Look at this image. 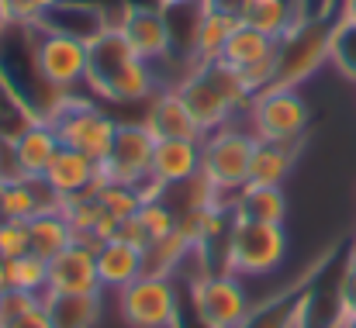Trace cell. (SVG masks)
Listing matches in <instances>:
<instances>
[{
  "mask_svg": "<svg viewBox=\"0 0 356 328\" xmlns=\"http://www.w3.org/2000/svg\"><path fill=\"white\" fill-rule=\"evenodd\" d=\"M87 87L115 104H131L152 94L156 87V66L145 63L111 24L101 38L90 42V59H87Z\"/></svg>",
  "mask_w": 356,
  "mask_h": 328,
  "instance_id": "obj_1",
  "label": "cell"
},
{
  "mask_svg": "<svg viewBox=\"0 0 356 328\" xmlns=\"http://www.w3.org/2000/svg\"><path fill=\"white\" fill-rule=\"evenodd\" d=\"M177 90H180L184 104L191 110V117L197 121L201 135L236 121L238 110H245L249 101H252V94L242 83V76L236 69H229L222 59L187 66V73L180 76Z\"/></svg>",
  "mask_w": 356,
  "mask_h": 328,
  "instance_id": "obj_2",
  "label": "cell"
},
{
  "mask_svg": "<svg viewBox=\"0 0 356 328\" xmlns=\"http://www.w3.org/2000/svg\"><path fill=\"white\" fill-rule=\"evenodd\" d=\"M252 149H256V135L249 128H238L236 121H229L201 138V177L211 183V190L218 197H229V201H222L225 208L232 204V194L242 190L249 180Z\"/></svg>",
  "mask_w": 356,
  "mask_h": 328,
  "instance_id": "obj_3",
  "label": "cell"
},
{
  "mask_svg": "<svg viewBox=\"0 0 356 328\" xmlns=\"http://www.w3.org/2000/svg\"><path fill=\"white\" fill-rule=\"evenodd\" d=\"M287 256V231L284 224H263V221H229L222 270H232L236 277H270Z\"/></svg>",
  "mask_w": 356,
  "mask_h": 328,
  "instance_id": "obj_4",
  "label": "cell"
},
{
  "mask_svg": "<svg viewBox=\"0 0 356 328\" xmlns=\"http://www.w3.org/2000/svg\"><path fill=\"white\" fill-rule=\"evenodd\" d=\"M59 135V145L76 149L97 163H104V156L111 152V142L118 135V121L104 108L73 97V94H59V101L52 104V110L45 114Z\"/></svg>",
  "mask_w": 356,
  "mask_h": 328,
  "instance_id": "obj_5",
  "label": "cell"
},
{
  "mask_svg": "<svg viewBox=\"0 0 356 328\" xmlns=\"http://www.w3.org/2000/svg\"><path fill=\"white\" fill-rule=\"evenodd\" d=\"M35 42H31V63L38 80L56 90V94H73L80 83H87V59H90V45L63 35V31H49L42 24L31 28Z\"/></svg>",
  "mask_w": 356,
  "mask_h": 328,
  "instance_id": "obj_6",
  "label": "cell"
},
{
  "mask_svg": "<svg viewBox=\"0 0 356 328\" xmlns=\"http://www.w3.org/2000/svg\"><path fill=\"white\" fill-rule=\"evenodd\" d=\"M245 121L259 142L298 145L301 135L308 131L312 110L305 104V97L298 94V87H266V90L252 94V101L245 108Z\"/></svg>",
  "mask_w": 356,
  "mask_h": 328,
  "instance_id": "obj_7",
  "label": "cell"
},
{
  "mask_svg": "<svg viewBox=\"0 0 356 328\" xmlns=\"http://www.w3.org/2000/svg\"><path fill=\"white\" fill-rule=\"evenodd\" d=\"M191 308L208 328H242L252 315L242 277L232 270H211L201 280H191Z\"/></svg>",
  "mask_w": 356,
  "mask_h": 328,
  "instance_id": "obj_8",
  "label": "cell"
},
{
  "mask_svg": "<svg viewBox=\"0 0 356 328\" xmlns=\"http://www.w3.org/2000/svg\"><path fill=\"white\" fill-rule=\"evenodd\" d=\"M118 311L128 328H177L180 294L170 277H138L118 290Z\"/></svg>",
  "mask_w": 356,
  "mask_h": 328,
  "instance_id": "obj_9",
  "label": "cell"
},
{
  "mask_svg": "<svg viewBox=\"0 0 356 328\" xmlns=\"http://www.w3.org/2000/svg\"><path fill=\"white\" fill-rule=\"evenodd\" d=\"M329 35L332 24L305 21L277 42V76L273 87H301L329 63Z\"/></svg>",
  "mask_w": 356,
  "mask_h": 328,
  "instance_id": "obj_10",
  "label": "cell"
},
{
  "mask_svg": "<svg viewBox=\"0 0 356 328\" xmlns=\"http://www.w3.org/2000/svg\"><path fill=\"white\" fill-rule=\"evenodd\" d=\"M218 59L242 76L249 94H259V90L273 87V76H277V38L238 24Z\"/></svg>",
  "mask_w": 356,
  "mask_h": 328,
  "instance_id": "obj_11",
  "label": "cell"
},
{
  "mask_svg": "<svg viewBox=\"0 0 356 328\" xmlns=\"http://www.w3.org/2000/svg\"><path fill=\"white\" fill-rule=\"evenodd\" d=\"M152 152H156V135L145 128V121H131L118 124V135L111 142V152L104 156L101 170L104 180H118V183H138L142 177L152 173Z\"/></svg>",
  "mask_w": 356,
  "mask_h": 328,
  "instance_id": "obj_12",
  "label": "cell"
},
{
  "mask_svg": "<svg viewBox=\"0 0 356 328\" xmlns=\"http://www.w3.org/2000/svg\"><path fill=\"white\" fill-rule=\"evenodd\" d=\"M118 31L124 35V42L152 66H159L163 59L173 56V31L166 21L163 7H145V3H128L118 21Z\"/></svg>",
  "mask_w": 356,
  "mask_h": 328,
  "instance_id": "obj_13",
  "label": "cell"
},
{
  "mask_svg": "<svg viewBox=\"0 0 356 328\" xmlns=\"http://www.w3.org/2000/svg\"><path fill=\"white\" fill-rule=\"evenodd\" d=\"M7 145H10V166H14L10 177H45L52 156L59 152V135L49 117H28Z\"/></svg>",
  "mask_w": 356,
  "mask_h": 328,
  "instance_id": "obj_14",
  "label": "cell"
},
{
  "mask_svg": "<svg viewBox=\"0 0 356 328\" xmlns=\"http://www.w3.org/2000/svg\"><path fill=\"white\" fill-rule=\"evenodd\" d=\"M94 245L73 242L56 259H49V290L45 294H101Z\"/></svg>",
  "mask_w": 356,
  "mask_h": 328,
  "instance_id": "obj_15",
  "label": "cell"
},
{
  "mask_svg": "<svg viewBox=\"0 0 356 328\" xmlns=\"http://www.w3.org/2000/svg\"><path fill=\"white\" fill-rule=\"evenodd\" d=\"M45 183L63 197V201H73V197H90L97 194V187L104 183V170L97 159L76 152V149H66L59 145V152L52 156L49 170H45Z\"/></svg>",
  "mask_w": 356,
  "mask_h": 328,
  "instance_id": "obj_16",
  "label": "cell"
},
{
  "mask_svg": "<svg viewBox=\"0 0 356 328\" xmlns=\"http://www.w3.org/2000/svg\"><path fill=\"white\" fill-rule=\"evenodd\" d=\"M152 177L170 187H180L201 177V138H156Z\"/></svg>",
  "mask_w": 356,
  "mask_h": 328,
  "instance_id": "obj_17",
  "label": "cell"
},
{
  "mask_svg": "<svg viewBox=\"0 0 356 328\" xmlns=\"http://www.w3.org/2000/svg\"><path fill=\"white\" fill-rule=\"evenodd\" d=\"M238 21L252 31H263L270 38H284L287 31H294L298 24L308 21L301 0H242L238 7Z\"/></svg>",
  "mask_w": 356,
  "mask_h": 328,
  "instance_id": "obj_18",
  "label": "cell"
},
{
  "mask_svg": "<svg viewBox=\"0 0 356 328\" xmlns=\"http://www.w3.org/2000/svg\"><path fill=\"white\" fill-rule=\"evenodd\" d=\"M145 128H149L156 138H204L177 87H166V90L149 104Z\"/></svg>",
  "mask_w": 356,
  "mask_h": 328,
  "instance_id": "obj_19",
  "label": "cell"
},
{
  "mask_svg": "<svg viewBox=\"0 0 356 328\" xmlns=\"http://www.w3.org/2000/svg\"><path fill=\"white\" fill-rule=\"evenodd\" d=\"M63 197L45 183V177H10L7 187V218L31 221L49 211H63Z\"/></svg>",
  "mask_w": 356,
  "mask_h": 328,
  "instance_id": "obj_20",
  "label": "cell"
},
{
  "mask_svg": "<svg viewBox=\"0 0 356 328\" xmlns=\"http://www.w3.org/2000/svg\"><path fill=\"white\" fill-rule=\"evenodd\" d=\"M97 256V277H101V287L104 290H115L128 287L131 280L142 277V249L121 242V238H108L94 249Z\"/></svg>",
  "mask_w": 356,
  "mask_h": 328,
  "instance_id": "obj_21",
  "label": "cell"
},
{
  "mask_svg": "<svg viewBox=\"0 0 356 328\" xmlns=\"http://www.w3.org/2000/svg\"><path fill=\"white\" fill-rule=\"evenodd\" d=\"M238 24H242L238 14L201 3V17H197V28H194V45H191V66L194 63H215Z\"/></svg>",
  "mask_w": 356,
  "mask_h": 328,
  "instance_id": "obj_22",
  "label": "cell"
},
{
  "mask_svg": "<svg viewBox=\"0 0 356 328\" xmlns=\"http://www.w3.org/2000/svg\"><path fill=\"white\" fill-rule=\"evenodd\" d=\"M229 211H232V218L263 221V224H284V218H287V197H284L280 187H256V183H245L242 190L232 194Z\"/></svg>",
  "mask_w": 356,
  "mask_h": 328,
  "instance_id": "obj_23",
  "label": "cell"
},
{
  "mask_svg": "<svg viewBox=\"0 0 356 328\" xmlns=\"http://www.w3.org/2000/svg\"><path fill=\"white\" fill-rule=\"evenodd\" d=\"M42 304L52 328H97L104 311L101 294H45Z\"/></svg>",
  "mask_w": 356,
  "mask_h": 328,
  "instance_id": "obj_24",
  "label": "cell"
},
{
  "mask_svg": "<svg viewBox=\"0 0 356 328\" xmlns=\"http://www.w3.org/2000/svg\"><path fill=\"white\" fill-rule=\"evenodd\" d=\"M294 159H298V145H287V142H259V138H256V149H252V159H249V180H245V183L280 187V183L291 177Z\"/></svg>",
  "mask_w": 356,
  "mask_h": 328,
  "instance_id": "obj_25",
  "label": "cell"
},
{
  "mask_svg": "<svg viewBox=\"0 0 356 328\" xmlns=\"http://www.w3.org/2000/svg\"><path fill=\"white\" fill-rule=\"evenodd\" d=\"M191 252H194V245L173 228L170 235H159V238H152L142 249V273L145 277H170V280H177L184 263L191 259Z\"/></svg>",
  "mask_w": 356,
  "mask_h": 328,
  "instance_id": "obj_26",
  "label": "cell"
},
{
  "mask_svg": "<svg viewBox=\"0 0 356 328\" xmlns=\"http://www.w3.org/2000/svg\"><path fill=\"white\" fill-rule=\"evenodd\" d=\"M76 235H73V224L66 221L63 211H49V215H38V218L28 221V252L38 256V259H56L66 245H73Z\"/></svg>",
  "mask_w": 356,
  "mask_h": 328,
  "instance_id": "obj_27",
  "label": "cell"
},
{
  "mask_svg": "<svg viewBox=\"0 0 356 328\" xmlns=\"http://www.w3.org/2000/svg\"><path fill=\"white\" fill-rule=\"evenodd\" d=\"M0 290H28V294L45 297V290H49V263L31 256V252H24L17 259H7Z\"/></svg>",
  "mask_w": 356,
  "mask_h": 328,
  "instance_id": "obj_28",
  "label": "cell"
},
{
  "mask_svg": "<svg viewBox=\"0 0 356 328\" xmlns=\"http://www.w3.org/2000/svg\"><path fill=\"white\" fill-rule=\"evenodd\" d=\"M329 63L356 83V21L339 17L332 24V35H329Z\"/></svg>",
  "mask_w": 356,
  "mask_h": 328,
  "instance_id": "obj_29",
  "label": "cell"
},
{
  "mask_svg": "<svg viewBox=\"0 0 356 328\" xmlns=\"http://www.w3.org/2000/svg\"><path fill=\"white\" fill-rule=\"evenodd\" d=\"M97 201L104 204V211H108L111 218H118V221L138 215V208H142L135 187H131V183H118V180H104V183L97 187Z\"/></svg>",
  "mask_w": 356,
  "mask_h": 328,
  "instance_id": "obj_30",
  "label": "cell"
},
{
  "mask_svg": "<svg viewBox=\"0 0 356 328\" xmlns=\"http://www.w3.org/2000/svg\"><path fill=\"white\" fill-rule=\"evenodd\" d=\"M138 221L149 231V238H159V235H170L177 228V211L166 201H149L138 208Z\"/></svg>",
  "mask_w": 356,
  "mask_h": 328,
  "instance_id": "obj_31",
  "label": "cell"
},
{
  "mask_svg": "<svg viewBox=\"0 0 356 328\" xmlns=\"http://www.w3.org/2000/svg\"><path fill=\"white\" fill-rule=\"evenodd\" d=\"M28 252V221L3 218L0 221V259H17Z\"/></svg>",
  "mask_w": 356,
  "mask_h": 328,
  "instance_id": "obj_32",
  "label": "cell"
},
{
  "mask_svg": "<svg viewBox=\"0 0 356 328\" xmlns=\"http://www.w3.org/2000/svg\"><path fill=\"white\" fill-rule=\"evenodd\" d=\"M336 311H339V318L356 315V249L350 252V259L339 273V284H336Z\"/></svg>",
  "mask_w": 356,
  "mask_h": 328,
  "instance_id": "obj_33",
  "label": "cell"
},
{
  "mask_svg": "<svg viewBox=\"0 0 356 328\" xmlns=\"http://www.w3.org/2000/svg\"><path fill=\"white\" fill-rule=\"evenodd\" d=\"M3 3H7V14H10V24L14 28H35L45 17V10H42L38 0H3Z\"/></svg>",
  "mask_w": 356,
  "mask_h": 328,
  "instance_id": "obj_34",
  "label": "cell"
},
{
  "mask_svg": "<svg viewBox=\"0 0 356 328\" xmlns=\"http://www.w3.org/2000/svg\"><path fill=\"white\" fill-rule=\"evenodd\" d=\"M38 304H42L38 294H28V290H0L3 322H10V318H17V315H24V311H31V308H38Z\"/></svg>",
  "mask_w": 356,
  "mask_h": 328,
  "instance_id": "obj_35",
  "label": "cell"
},
{
  "mask_svg": "<svg viewBox=\"0 0 356 328\" xmlns=\"http://www.w3.org/2000/svg\"><path fill=\"white\" fill-rule=\"evenodd\" d=\"M115 238H121V242H128V245H135V249H145L152 238H149V231L142 228V221H138V215H131V218L118 221V231H115Z\"/></svg>",
  "mask_w": 356,
  "mask_h": 328,
  "instance_id": "obj_36",
  "label": "cell"
},
{
  "mask_svg": "<svg viewBox=\"0 0 356 328\" xmlns=\"http://www.w3.org/2000/svg\"><path fill=\"white\" fill-rule=\"evenodd\" d=\"M3 328H52V322H49L45 304H38V308H31V311H24V315L3 322Z\"/></svg>",
  "mask_w": 356,
  "mask_h": 328,
  "instance_id": "obj_37",
  "label": "cell"
},
{
  "mask_svg": "<svg viewBox=\"0 0 356 328\" xmlns=\"http://www.w3.org/2000/svg\"><path fill=\"white\" fill-rule=\"evenodd\" d=\"M7 187H10V177L3 173L0 177V221L7 218Z\"/></svg>",
  "mask_w": 356,
  "mask_h": 328,
  "instance_id": "obj_38",
  "label": "cell"
},
{
  "mask_svg": "<svg viewBox=\"0 0 356 328\" xmlns=\"http://www.w3.org/2000/svg\"><path fill=\"white\" fill-rule=\"evenodd\" d=\"M10 28H14V24H10V14H7V3L0 0V42H3V35H7Z\"/></svg>",
  "mask_w": 356,
  "mask_h": 328,
  "instance_id": "obj_39",
  "label": "cell"
},
{
  "mask_svg": "<svg viewBox=\"0 0 356 328\" xmlns=\"http://www.w3.org/2000/svg\"><path fill=\"white\" fill-rule=\"evenodd\" d=\"M339 17H346V21H356V0H343V10H339Z\"/></svg>",
  "mask_w": 356,
  "mask_h": 328,
  "instance_id": "obj_40",
  "label": "cell"
},
{
  "mask_svg": "<svg viewBox=\"0 0 356 328\" xmlns=\"http://www.w3.org/2000/svg\"><path fill=\"white\" fill-rule=\"evenodd\" d=\"M38 3H42V10H45V14H49V10H52V7H59V3H66V0H38Z\"/></svg>",
  "mask_w": 356,
  "mask_h": 328,
  "instance_id": "obj_41",
  "label": "cell"
},
{
  "mask_svg": "<svg viewBox=\"0 0 356 328\" xmlns=\"http://www.w3.org/2000/svg\"><path fill=\"white\" fill-rule=\"evenodd\" d=\"M343 322V328H356V315H350V318H339Z\"/></svg>",
  "mask_w": 356,
  "mask_h": 328,
  "instance_id": "obj_42",
  "label": "cell"
},
{
  "mask_svg": "<svg viewBox=\"0 0 356 328\" xmlns=\"http://www.w3.org/2000/svg\"><path fill=\"white\" fill-rule=\"evenodd\" d=\"M163 7H173V3H191V0H159Z\"/></svg>",
  "mask_w": 356,
  "mask_h": 328,
  "instance_id": "obj_43",
  "label": "cell"
},
{
  "mask_svg": "<svg viewBox=\"0 0 356 328\" xmlns=\"http://www.w3.org/2000/svg\"><path fill=\"white\" fill-rule=\"evenodd\" d=\"M329 328H343V322H339V318H336V322H332V325H329Z\"/></svg>",
  "mask_w": 356,
  "mask_h": 328,
  "instance_id": "obj_44",
  "label": "cell"
},
{
  "mask_svg": "<svg viewBox=\"0 0 356 328\" xmlns=\"http://www.w3.org/2000/svg\"><path fill=\"white\" fill-rule=\"evenodd\" d=\"M0 177H3V152H0Z\"/></svg>",
  "mask_w": 356,
  "mask_h": 328,
  "instance_id": "obj_45",
  "label": "cell"
},
{
  "mask_svg": "<svg viewBox=\"0 0 356 328\" xmlns=\"http://www.w3.org/2000/svg\"><path fill=\"white\" fill-rule=\"evenodd\" d=\"M0 280H3V259H0Z\"/></svg>",
  "mask_w": 356,
  "mask_h": 328,
  "instance_id": "obj_46",
  "label": "cell"
},
{
  "mask_svg": "<svg viewBox=\"0 0 356 328\" xmlns=\"http://www.w3.org/2000/svg\"><path fill=\"white\" fill-rule=\"evenodd\" d=\"M0 328H3V308H0Z\"/></svg>",
  "mask_w": 356,
  "mask_h": 328,
  "instance_id": "obj_47",
  "label": "cell"
}]
</instances>
